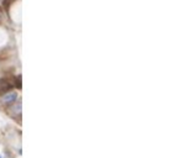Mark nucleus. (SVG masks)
<instances>
[{
    "label": "nucleus",
    "instance_id": "f03ea898",
    "mask_svg": "<svg viewBox=\"0 0 180 158\" xmlns=\"http://www.w3.org/2000/svg\"><path fill=\"white\" fill-rule=\"evenodd\" d=\"M11 88V85L7 83L6 80H0V93H3V91H6Z\"/></svg>",
    "mask_w": 180,
    "mask_h": 158
},
{
    "label": "nucleus",
    "instance_id": "f257e3e1",
    "mask_svg": "<svg viewBox=\"0 0 180 158\" xmlns=\"http://www.w3.org/2000/svg\"><path fill=\"white\" fill-rule=\"evenodd\" d=\"M15 100H16V93H14V91H10V93L3 95L1 98V103L4 105H11Z\"/></svg>",
    "mask_w": 180,
    "mask_h": 158
}]
</instances>
